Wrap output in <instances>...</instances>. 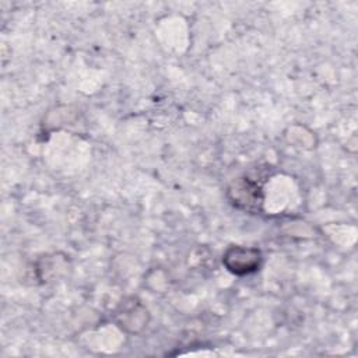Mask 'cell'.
Masks as SVG:
<instances>
[{"label": "cell", "instance_id": "cell-1", "mask_svg": "<svg viewBox=\"0 0 358 358\" xmlns=\"http://www.w3.org/2000/svg\"><path fill=\"white\" fill-rule=\"evenodd\" d=\"M222 263L232 274L245 275L255 273L260 267L262 253L255 248L231 246L224 253Z\"/></svg>", "mask_w": 358, "mask_h": 358}, {"label": "cell", "instance_id": "cell-2", "mask_svg": "<svg viewBox=\"0 0 358 358\" xmlns=\"http://www.w3.org/2000/svg\"><path fill=\"white\" fill-rule=\"evenodd\" d=\"M231 203L245 211H257L263 203L262 187L249 178H241L228 189Z\"/></svg>", "mask_w": 358, "mask_h": 358}, {"label": "cell", "instance_id": "cell-3", "mask_svg": "<svg viewBox=\"0 0 358 358\" xmlns=\"http://www.w3.org/2000/svg\"><path fill=\"white\" fill-rule=\"evenodd\" d=\"M147 309L134 298L124 301L116 312L117 323L122 329L136 333L147 326Z\"/></svg>", "mask_w": 358, "mask_h": 358}]
</instances>
